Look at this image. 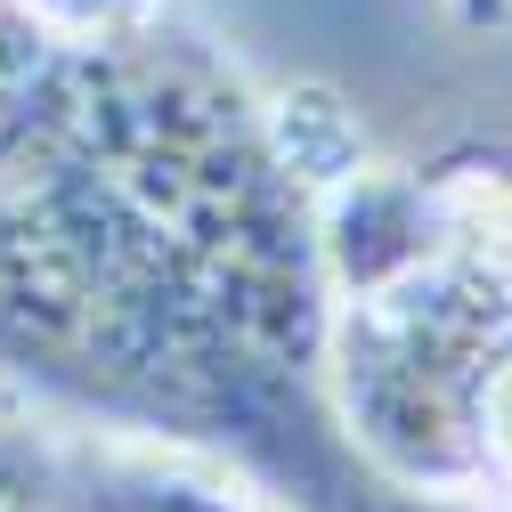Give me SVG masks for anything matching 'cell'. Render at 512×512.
I'll use <instances>...</instances> for the list:
<instances>
[{
    "label": "cell",
    "mask_w": 512,
    "mask_h": 512,
    "mask_svg": "<svg viewBox=\"0 0 512 512\" xmlns=\"http://www.w3.org/2000/svg\"><path fill=\"white\" fill-rule=\"evenodd\" d=\"M488 512H512V504H488Z\"/></svg>",
    "instance_id": "8"
},
{
    "label": "cell",
    "mask_w": 512,
    "mask_h": 512,
    "mask_svg": "<svg viewBox=\"0 0 512 512\" xmlns=\"http://www.w3.org/2000/svg\"><path fill=\"white\" fill-rule=\"evenodd\" d=\"M0 512H49V456L25 431H0Z\"/></svg>",
    "instance_id": "6"
},
{
    "label": "cell",
    "mask_w": 512,
    "mask_h": 512,
    "mask_svg": "<svg viewBox=\"0 0 512 512\" xmlns=\"http://www.w3.org/2000/svg\"><path fill=\"white\" fill-rule=\"evenodd\" d=\"M285 82L196 25L0 33V382L90 439L212 464L277 512H423L334 423V277Z\"/></svg>",
    "instance_id": "1"
},
{
    "label": "cell",
    "mask_w": 512,
    "mask_h": 512,
    "mask_svg": "<svg viewBox=\"0 0 512 512\" xmlns=\"http://www.w3.org/2000/svg\"><path fill=\"white\" fill-rule=\"evenodd\" d=\"M439 261L512 317V147H456L423 171Z\"/></svg>",
    "instance_id": "3"
},
{
    "label": "cell",
    "mask_w": 512,
    "mask_h": 512,
    "mask_svg": "<svg viewBox=\"0 0 512 512\" xmlns=\"http://www.w3.org/2000/svg\"><path fill=\"white\" fill-rule=\"evenodd\" d=\"M480 464H488V504H512V350L496 358L480 399Z\"/></svg>",
    "instance_id": "5"
},
{
    "label": "cell",
    "mask_w": 512,
    "mask_h": 512,
    "mask_svg": "<svg viewBox=\"0 0 512 512\" xmlns=\"http://www.w3.org/2000/svg\"><path fill=\"white\" fill-rule=\"evenodd\" d=\"M512 317L431 252L423 269L334 301L326 399L358 464L407 504H488L480 399Z\"/></svg>",
    "instance_id": "2"
},
{
    "label": "cell",
    "mask_w": 512,
    "mask_h": 512,
    "mask_svg": "<svg viewBox=\"0 0 512 512\" xmlns=\"http://www.w3.org/2000/svg\"><path fill=\"white\" fill-rule=\"evenodd\" d=\"M179 9L171 0H9V25L49 41V49H114V41H147Z\"/></svg>",
    "instance_id": "4"
},
{
    "label": "cell",
    "mask_w": 512,
    "mask_h": 512,
    "mask_svg": "<svg viewBox=\"0 0 512 512\" xmlns=\"http://www.w3.org/2000/svg\"><path fill=\"white\" fill-rule=\"evenodd\" d=\"M447 17L472 25V33H488V25H504V17H512V0H447Z\"/></svg>",
    "instance_id": "7"
}]
</instances>
